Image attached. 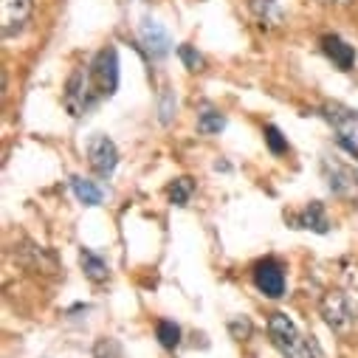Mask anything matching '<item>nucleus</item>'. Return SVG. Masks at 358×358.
Returning a JSON list of instances; mask_svg holds the SVG:
<instances>
[{
	"instance_id": "nucleus-10",
	"label": "nucleus",
	"mask_w": 358,
	"mask_h": 358,
	"mask_svg": "<svg viewBox=\"0 0 358 358\" xmlns=\"http://www.w3.org/2000/svg\"><path fill=\"white\" fill-rule=\"evenodd\" d=\"M322 51L333 59V65L338 71H350L352 62H355V48L350 43H344L338 34H324L322 37Z\"/></svg>"
},
{
	"instance_id": "nucleus-11",
	"label": "nucleus",
	"mask_w": 358,
	"mask_h": 358,
	"mask_svg": "<svg viewBox=\"0 0 358 358\" xmlns=\"http://www.w3.org/2000/svg\"><path fill=\"white\" fill-rule=\"evenodd\" d=\"M248 3V12L254 15V20L262 26V29H274L282 23V9L277 0H245Z\"/></svg>"
},
{
	"instance_id": "nucleus-19",
	"label": "nucleus",
	"mask_w": 358,
	"mask_h": 358,
	"mask_svg": "<svg viewBox=\"0 0 358 358\" xmlns=\"http://www.w3.org/2000/svg\"><path fill=\"white\" fill-rule=\"evenodd\" d=\"M178 57H181V62L189 71H203V65H206V59L195 51V45H181V48H178Z\"/></svg>"
},
{
	"instance_id": "nucleus-17",
	"label": "nucleus",
	"mask_w": 358,
	"mask_h": 358,
	"mask_svg": "<svg viewBox=\"0 0 358 358\" xmlns=\"http://www.w3.org/2000/svg\"><path fill=\"white\" fill-rule=\"evenodd\" d=\"M223 127H226V119H223L220 113H215V110H206V113L198 119V130H201V133H206V136L220 133Z\"/></svg>"
},
{
	"instance_id": "nucleus-5",
	"label": "nucleus",
	"mask_w": 358,
	"mask_h": 358,
	"mask_svg": "<svg viewBox=\"0 0 358 358\" xmlns=\"http://www.w3.org/2000/svg\"><path fill=\"white\" fill-rule=\"evenodd\" d=\"M322 316L327 322L330 330L336 333H347L352 319H355V310H352V302L344 291H330L324 299H322Z\"/></svg>"
},
{
	"instance_id": "nucleus-7",
	"label": "nucleus",
	"mask_w": 358,
	"mask_h": 358,
	"mask_svg": "<svg viewBox=\"0 0 358 358\" xmlns=\"http://www.w3.org/2000/svg\"><path fill=\"white\" fill-rule=\"evenodd\" d=\"M87 158H91V166L99 178H108V175H113V169L119 164V150L108 136L99 133L91 138V144H87Z\"/></svg>"
},
{
	"instance_id": "nucleus-9",
	"label": "nucleus",
	"mask_w": 358,
	"mask_h": 358,
	"mask_svg": "<svg viewBox=\"0 0 358 358\" xmlns=\"http://www.w3.org/2000/svg\"><path fill=\"white\" fill-rule=\"evenodd\" d=\"M138 34H141V43H144V48H147V51H150L155 59H164V57L169 54V48H172V40H169L166 29H164L158 20H152V17H141Z\"/></svg>"
},
{
	"instance_id": "nucleus-4",
	"label": "nucleus",
	"mask_w": 358,
	"mask_h": 358,
	"mask_svg": "<svg viewBox=\"0 0 358 358\" xmlns=\"http://www.w3.org/2000/svg\"><path fill=\"white\" fill-rule=\"evenodd\" d=\"M324 119L338 133L341 147H347L358 158V110L344 108V105H327L324 108Z\"/></svg>"
},
{
	"instance_id": "nucleus-14",
	"label": "nucleus",
	"mask_w": 358,
	"mask_h": 358,
	"mask_svg": "<svg viewBox=\"0 0 358 358\" xmlns=\"http://www.w3.org/2000/svg\"><path fill=\"white\" fill-rule=\"evenodd\" d=\"M71 187H73V195L85 203V206H99L105 192L102 187H96L94 181H85V178H71Z\"/></svg>"
},
{
	"instance_id": "nucleus-20",
	"label": "nucleus",
	"mask_w": 358,
	"mask_h": 358,
	"mask_svg": "<svg viewBox=\"0 0 358 358\" xmlns=\"http://www.w3.org/2000/svg\"><path fill=\"white\" fill-rule=\"evenodd\" d=\"M158 110H161V122L166 124V122L172 119V113H175V96H172L169 91H164V96H161V108H158Z\"/></svg>"
},
{
	"instance_id": "nucleus-1",
	"label": "nucleus",
	"mask_w": 358,
	"mask_h": 358,
	"mask_svg": "<svg viewBox=\"0 0 358 358\" xmlns=\"http://www.w3.org/2000/svg\"><path fill=\"white\" fill-rule=\"evenodd\" d=\"M268 336H271L274 347L282 352V358H316L308 338L285 313H274L268 319Z\"/></svg>"
},
{
	"instance_id": "nucleus-13",
	"label": "nucleus",
	"mask_w": 358,
	"mask_h": 358,
	"mask_svg": "<svg viewBox=\"0 0 358 358\" xmlns=\"http://www.w3.org/2000/svg\"><path fill=\"white\" fill-rule=\"evenodd\" d=\"M79 262H82V268H85V277L91 280V282H105V280H108V274H110L108 262H105L99 254L87 251V248L79 254Z\"/></svg>"
},
{
	"instance_id": "nucleus-16",
	"label": "nucleus",
	"mask_w": 358,
	"mask_h": 358,
	"mask_svg": "<svg viewBox=\"0 0 358 358\" xmlns=\"http://www.w3.org/2000/svg\"><path fill=\"white\" fill-rule=\"evenodd\" d=\"M155 333H158V341H161V347H166V350H175L178 344H181V330H178V324L175 322H158V327H155Z\"/></svg>"
},
{
	"instance_id": "nucleus-8",
	"label": "nucleus",
	"mask_w": 358,
	"mask_h": 358,
	"mask_svg": "<svg viewBox=\"0 0 358 358\" xmlns=\"http://www.w3.org/2000/svg\"><path fill=\"white\" fill-rule=\"evenodd\" d=\"M34 12V0H0V29L3 34L20 31Z\"/></svg>"
},
{
	"instance_id": "nucleus-21",
	"label": "nucleus",
	"mask_w": 358,
	"mask_h": 358,
	"mask_svg": "<svg viewBox=\"0 0 358 358\" xmlns=\"http://www.w3.org/2000/svg\"><path fill=\"white\" fill-rule=\"evenodd\" d=\"M336 3H347V0H336Z\"/></svg>"
},
{
	"instance_id": "nucleus-6",
	"label": "nucleus",
	"mask_w": 358,
	"mask_h": 358,
	"mask_svg": "<svg viewBox=\"0 0 358 358\" xmlns=\"http://www.w3.org/2000/svg\"><path fill=\"white\" fill-rule=\"evenodd\" d=\"M254 285L268 299H280L285 294V271H282V265L274 257L259 259L254 265Z\"/></svg>"
},
{
	"instance_id": "nucleus-15",
	"label": "nucleus",
	"mask_w": 358,
	"mask_h": 358,
	"mask_svg": "<svg viewBox=\"0 0 358 358\" xmlns=\"http://www.w3.org/2000/svg\"><path fill=\"white\" fill-rule=\"evenodd\" d=\"M192 192H195V184L189 181V178H175V181L166 187V195H169V201L175 206H187Z\"/></svg>"
},
{
	"instance_id": "nucleus-18",
	"label": "nucleus",
	"mask_w": 358,
	"mask_h": 358,
	"mask_svg": "<svg viewBox=\"0 0 358 358\" xmlns=\"http://www.w3.org/2000/svg\"><path fill=\"white\" fill-rule=\"evenodd\" d=\"M265 144H268V150H271V152H277V155L288 152V141L282 138L280 127H274V124H268V127H265Z\"/></svg>"
},
{
	"instance_id": "nucleus-3",
	"label": "nucleus",
	"mask_w": 358,
	"mask_h": 358,
	"mask_svg": "<svg viewBox=\"0 0 358 358\" xmlns=\"http://www.w3.org/2000/svg\"><path fill=\"white\" fill-rule=\"evenodd\" d=\"M322 172H324V181L336 198L358 201V172L350 164H344L338 158H324Z\"/></svg>"
},
{
	"instance_id": "nucleus-2",
	"label": "nucleus",
	"mask_w": 358,
	"mask_h": 358,
	"mask_svg": "<svg viewBox=\"0 0 358 358\" xmlns=\"http://www.w3.org/2000/svg\"><path fill=\"white\" fill-rule=\"evenodd\" d=\"M87 76H91L96 99H105V96L116 94V85H119V57H116V48H102L94 57V62L87 65Z\"/></svg>"
},
{
	"instance_id": "nucleus-12",
	"label": "nucleus",
	"mask_w": 358,
	"mask_h": 358,
	"mask_svg": "<svg viewBox=\"0 0 358 358\" xmlns=\"http://www.w3.org/2000/svg\"><path fill=\"white\" fill-rule=\"evenodd\" d=\"M291 223H294L296 229H310V231H319V234H324V231L330 229L327 215H324V206H322L319 201H313V203L305 206L299 215H294Z\"/></svg>"
},
{
	"instance_id": "nucleus-22",
	"label": "nucleus",
	"mask_w": 358,
	"mask_h": 358,
	"mask_svg": "<svg viewBox=\"0 0 358 358\" xmlns=\"http://www.w3.org/2000/svg\"><path fill=\"white\" fill-rule=\"evenodd\" d=\"M144 3H147V0H144Z\"/></svg>"
}]
</instances>
